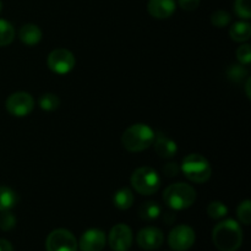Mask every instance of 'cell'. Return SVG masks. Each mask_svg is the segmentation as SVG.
Instances as JSON below:
<instances>
[{"label": "cell", "instance_id": "6da1fadb", "mask_svg": "<svg viewBox=\"0 0 251 251\" xmlns=\"http://www.w3.org/2000/svg\"><path fill=\"white\" fill-rule=\"evenodd\" d=\"M212 242L220 251H237L242 247L243 230L234 220L218 223L212 232Z\"/></svg>", "mask_w": 251, "mask_h": 251}, {"label": "cell", "instance_id": "7a4b0ae2", "mask_svg": "<svg viewBox=\"0 0 251 251\" xmlns=\"http://www.w3.org/2000/svg\"><path fill=\"white\" fill-rule=\"evenodd\" d=\"M156 132L146 124H135L127 127L122 136V145L129 152H141L153 145Z\"/></svg>", "mask_w": 251, "mask_h": 251}, {"label": "cell", "instance_id": "3957f363", "mask_svg": "<svg viewBox=\"0 0 251 251\" xmlns=\"http://www.w3.org/2000/svg\"><path fill=\"white\" fill-rule=\"evenodd\" d=\"M163 200L169 208L176 211L185 210L194 205L196 191L191 185L185 183H176L169 185L163 193Z\"/></svg>", "mask_w": 251, "mask_h": 251}, {"label": "cell", "instance_id": "277c9868", "mask_svg": "<svg viewBox=\"0 0 251 251\" xmlns=\"http://www.w3.org/2000/svg\"><path fill=\"white\" fill-rule=\"evenodd\" d=\"M181 171L189 180L196 184H203L208 181L212 174L208 161L199 153L188 154L181 164Z\"/></svg>", "mask_w": 251, "mask_h": 251}, {"label": "cell", "instance_id": "5b68a950", "mask_svg": "<svg viewBox=\"0 0 251 251\" xmlns=\"http://www.w3.org/2000/svg\"><path fill=\"white\" fill-rule=\"evenodd\" d=\"M130 183L141 195H152L161 188V176L151 167H141L132 173Z\"/></svg>", "mask_w": 251, "mask_h": 251}, {"label": "cell", "instance_id": "8992f818", "mask_svg": "<svg viewBox=\"0 0 251 251\" xmlns=\"http://www.w3.org/2000/svg\"><path fill=\"white\" fill-rule=\"evenodd\" d=\"M47 251H76L77 242L70 230L59 228L53 230L46 240Z\"/></svg>", "mask_w": 251, "mask_h": 251}, {"label": "cell", "instance_id": "52a82bcc", "mask_svg": "<svg viewBox=\"0 0 251 251\" xmlns=\"http://www.w3.org/2000/svg\"><path fill=\"white\" fill-rule=\"evenodd\" d=\"M47 63H48L49 69L53 73L64 75V74H69L75 68L76 60L75 56L70 50L65 48H58L50 51Z\"/></svg>", "mask_w": 251, "mask_h": 251}, {"label": "cell", "instance_id": "ba28073f", "mask_svg": "<svg viewBox=\"0 0 251 251\" xmlns=\"http://www.w3.org/2000/svg\"><path fill=\"white\" fill-rule=\"evenodd\" d=\"M6 110L14 117H26L33 110L34 100L27 92H15L7 97L5 102Z\"/></svg>", "mask_w": 251, "mask_h": 251}, {"label": "cell", "instance_id": "9c48e42d", "mask_svg": "<svg viewBox=\"0 0 251 251\" xmlns=\"http://www.w3.org/2000/svg\"><path fill=\"white\" fill-rule=\"evenodd\" d=\"M195 232L186 225L176 226L171 230L168 237V244L174 251H186L195 243Z\"/></svg>", "mask_w": 251, "mask_h": 251}, {"label": "cell", "instance_id": "30bf717a", "mask_svg": "<svg viewBox=\"0 0 251 251\" xmlns=\"http://www.w3.org/2000/svg\"><path fill=\"white\" fill-rule=\"evenodd\" d=\"M109 247L113 251H127L132 244V232L129 226L120 223L114 226L109 233Z\"/></svg>", "mask_w": 251, "mask_h": 251}, {"label": "cell", "instance_id": "8fae6325", "mask_svg": "<svg viewBox=\"0 0 251 251\" xmlns=\"http://www.w3.org/2000/svg\"><path fill=\"white\" fill-rule=\"evenodd\" d=\"M137 244L144 250H157L162 247L164 235L161 229L156 227H146L141 229L137 234Z\"/></svg>", "mask_w": 251, "mask_h": 251}, {"label": "cell", "instance_id": "7c38bea8", "mask_svg": "<svg viewBox=\"0 0 251 251\" xmlns=\"http://www.w3.org/2000/svg\"><path fill=\"white\" fill-rule=\"evenodd\" d=\"M107 238L103 230L92 228L86 230L80 239L81 251H102L105 247Z\"/></svg>", "mask_w": 251, "mask_h": 251}, {"label": "cell", "instance_id": "4fadbf2b", "mask_svg": "<svg viewBox=\"0 0 251 251\" xmlns=\"http://www.w3.org/2000/svg\"><path fill=\"white\" fill-rule=\"evenodd\" d=\"M176 0H150L149 4H147L149 14L158 20L171 17L176 11Z\"/></svg>", "mask_w": 251, "mask_h": 251}, {"label": "cell", "instance_id": "5bb4252c", "mask_svg": "<svg viewBox=\"0 0 251 251\" xmlns=\"http://www.w3.org/2000/svg\"><path fill=\"white\" fill-rule=\"evenodd\" d=\"M153 147L156 153L159 157H162V158H172L178 152V147H176V142L163 134L156 135L153 141Z\"/></svg>", "mask_w": 251, "mask_h": 251}, {"label": "cell", "instance_id": "9a60e30c", "mask_svg": "<svg viewBox=\"0 0 251 251\" xmlns=\"http://www.w3.org/2000/svg\"><path fill=\"white\" fill-rule=\"evenodd\" d=\"M19 37L26 46H36L42 39V31L37 25L27 24L20 28Z\"/></svg>", "mask_w": 251, "mask_h": 251}, {"label": "cell", "instance_id": "2e32d148", "mask_svg": "<svg viewBox=\"0 0 251 251\" xmlns=\"http://www.w3.org/2000/svg\"><path fill=\"white\" fill-rule=\"evenodd\" d=\"M229 36L235 42H247L251 37V25L249 22L239 21L235 22L229 29Z\"/></svg>", "mask_w": 251, "mask_h": 251}, {"label": "cell", "instance_id": "e0dca14e", "mask_svg": "<svg viewBox=\"0 0 251 251\" xmlns=\"http://www.w3.org/2000/svg\"><path fill=\"white\" fill-rule=\"evenodd\" d=\"M134 194L127 188L120 189L113 196V203H114L115 207L122 211L129 210L134 203Z\"/></svg>", "mask_w": 251, "mask_h": 251}, {"label": "cell", "instance_id": "ac0fdd59", "mask_svg": "<svg viewBox=\"0 0 251 251\" xmlns=\"http://www.w3.org/2000/svg\"><path fill=\"white\" fill-rule=\"evenodd\" d=\"M17 195L12 189L0 186V211H10L17 203Z\"/></svg>", "mask_w": 251, "mask_h": 251}, {"label": "cell", "instance_id": "d6986e66", "mask_svg": "<svg viewBox=\"0 0 251 251\" xmlns=\"http://www.w3.org/2000/svg\"><path fill=\"white\" fill-rule=\"evenodd\" d=\"M161 215V207L154 201H147L142 203L139 208V216L144 221H153L157 220Z\"/></svg>", "mask_w": 251, "mask_h": 251}, {"label": "cell", "instance_id": "ffe728a7", "mask_svg": "<svg viewBox=\"0 0 251 251\" xmlns=\"http://www.w3.org/2000/svg\"><path fill=\"white\" fill-rule=\"evenodd\" d=\"M15 29L6 20L0 19V47H6L14 41Z\"/></svg>", "mask_w": 251, "mask_h": 251}, {"label": "cell", "instance_id": "44dd1931", "mask_svg": "<svg viewBox=\"0 0 251 251\" xmlns=\"http://www.w3.org/2000/svg\"><path fill=\"white\" fill-rule=\"evenodd\" d=\"M39 107L46 112H53V110L58 109L60 105V100L56 95L53 93H46V95L41 96L38 100Z\"/></svg>", "mask_w": 251, "mask_h": 251}, {"label": "cell", "instance_id": "7402d4cb", "mask_svg": "<svg viewBox=\"0 0 251 251\" xmlns=\"http://www.w3.org/2000/svg\"><path fill=\"white\" fill-rule=\"evenodd\" d=\"M207 213L212 220H221L228 213L227 206L221 201H212L207 207Z\"/></svg>", "mask_w": 251, "mask_h": 251}, {"label": "cell", "instance_id": "603a6c76", "mask_svg": "<svg viewBox=\"0 0 251 251\" xmlns=\"http://www.w3.org/2000/svg\"><path fill=\"white\" fill-rule=\"evenodd\" d=\"M227 76L230 81L233 82H240V81L244 80L248 76V70L245 69V66L243 65H230L227 70Z\"/></svg>", "mask_w": 251, "mask_h": 251}, {"label": "cell", "instance_id": "cb8c5ba5", "mask_svg": "<svg viewBox=\"0 0 251 251\" xmlns=\"http://www.w3.org/2000/svg\"><path fill=\"white\" fill-rule=\"evenodd\" d=\"M237 216L239 218V221L244 225L249 226L251 223V202L250 200H245L243 202H240V205L238 206L237 210Z\"/></svg>", "mask_w": 251, "mask_h": 251}, {"label": "cell", "instance_id": "d4e9b609", "mask_svg": "<svg viewBox=\"0 0 251 251\" xmlns=\"http://www.w3.org/2000/svg\"><path fill=\"white\" fill-rule=\"evenodd\" d=\"M211 22L217 28H223L230 22V15L225 10H217L211 15Z\"/></svg>", "mask_w": 251, "mask_h": 251}, {"label": "cell", "instance_id": "484cf974", "mask_svg": "<svg viewBox=\"0 0 251 251\" xmlns=\"http://www.w3.org/2000/svg\"><path fill=\"white\" fill-rule=\"evenodd\" d=\"M251 0H235L234 10L239 17L244 20H249L251 17Z\"/></svg>", "mask_w": 251, "mask_h": 251}, {"label": "cell", "instance_id": "4316f807", "mask_svg": "<svg viewBox=\"0 0 251 251\" xmlns=\"http://www.w3.org/2000/svg\"><path fill=\"white\" fill-rule=\"evenodd\" d=\"M15 226H16V217L9 211H2V213L0 215V229L4 232H9V230L14 229Z\"/></svg>", "mask_w": 251, "mask_h": 251}, {"label": "cell", "instance_id": "83f0119b", "mask_svg": "<svg viewBox=\"0 0 251 251\" xmlns=\"http://www.w3.org/2000/svg\"><path fill=\"white\" fill-rule=\"evenodd\" d=\"M237 58L240 64H243V65H249L251 61V49L249 44H243V46H240L238 48Z\"/></svg>", "mask_w": 251, "mask_h": 251}, {"label": "cell", "instance_id": "f1b7e54d", "mask_svg": "<svg viewBox=\"0 0 251 251\" xmlns=\"http://www.w3.org/2000/svg\"><path fill=\"white\" fill-rule=\"evenodd\" d=\"M179 6L185 11H193L200 5V0H178Z\"/></svg>", "mask_w": 251, "mask_h": 251}, {"label": "cell", "instance_id": "f546056e", "mask_svg": "<svg viewBox=\"0 0 251 251\" xmlns=\"http://www.w3.org/2000/svg\"><path fill=\"white\" fill-rule=\"evenodd\" d=\"M179 171H180V168H179V166L176 163H167L166 166L163 167L164 176H168V178L178 176Z\"/></svg>", "mask_w": 251, "mask_h": 251}, {"label": "cell", "instance_id": "4dcf8cb0", "mask_svg": "<svg viewBox=\"0 0 251 251\" xmlns=\"http://www.w3.org/2000/svg\"><path fill=\"white\" fill-rule=\"evenodd\" d=\"M0 251H14L11 243L5 239H0Z\"/></svg>", "mask_w": 251, "mask_h": 251}, {"label": "cell", "instance_id": "1f68e13d", "mask_svg": "<svg viewBox=\"0 0 251 251\" xmlns=\"http://www.w3.org/2000/svg\"><path fill=\"white\" fill-rule=\"evenodd\" d=\"M174 220H176V217H174V215H172V212H167L166 215H164V221H166L167 225L173 223Z\"/></svg>", "mask_w": 251, "mask_h": 251}, {"label": "cell", "instance_id": "d6a6232c", "mask_svg": "<svg viewBox=\"0 0 251 251\" xmlns=\"http://www.w3.org/2000/svg\"><path fill=\"white\" fill-rule=\"evenodd\" d=\"M250 85H251V78L249 77V78H248V81H247V85H245V87H247V96H248V98H250V96H251V93H250Z\"/></svg>", "mask_w": 251, "mask_h": 251}, {"label": "cell", "instance_id": "836d02e7", "mask_svg": "<svg viewBox=\"0 0 251 251\" xmlns=\"http://www.w3.org/2000/svg\"><path fill=\"white\" fill-rule=\"evenodd\" d=\"M1 9H2V4H1V1H0V12H1Z\"/></svg>", "mask_w": 251, "mask_h": 251}]
</instances>
